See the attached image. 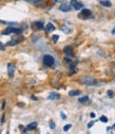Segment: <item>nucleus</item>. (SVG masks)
<instances>
[{
  "label": "nucleus",
  "instance_id": "1",
  "mask_svg": "<svg viewBox=\"0 0 115 134\" xmlns=\"http://www.w3.org/2000/svg\"><path fill=\"white\" fill-rule=\"evenodd\" d=\"M11 33H15V34H21L22 33V29L20 28H13V27H9V28H6L4 31L2 32L3 35H9Z\"/></svg>",
  "mask_w": 115,
  "mask_h": 134
},
{
  "label": "nucleus",
  "instance_id": "2",
  "mask_svg": "<svg viewBox=\"0 0 115 134\" xmlns=\"http://www.w3.org/2000/svg\"><path fill=\"white\" fill-rule=\"evenodd\" d=\"M80 81H81V83H84L86 85H95V84H97V81L95 80L94 78H91V77H82L80 79Z\"/></svg>",
  "mask_w": 115,
  "mask_h": 134
},
{
  "label": "nucleus",
  "instance_id": "3",
  "mask_svg": "<svg viewBox=\"0 0 115 134\" xmlns=\"http://www.w3.org/2000/svg\"><path fill=\"white\" fill-rule=\"evenodd\" d=\"M90 17H92V12L88 9L81 10V12L78 14V18H80V19H88Z\"/></svg>",
  "mask_w": 115,
  "mask_h": 134
},
{
  "label": "nucleus",
  "instance_id": "4",
  "mask_svg": "<svg viewBox=\"0 0 115 134\" xmlns=\"http://www.w3.org/2000/svg\"><path fill=\"white\" fill-rule=\"evenodd\" d=\"M43 63H45L46 66H49V67L53 66V65H54V63H55L54 58H53L52 56H49V54H46V56L43 57Z\"/></svg>",
  "mask_w": 115,
  "mask_h": 134
},
{
  "label": "nucleus",
  "instance_id": "5",
  "mask_svg": "<svg viewBox=\"0 0 115 134\" xmlns=\"http://www.w3.org/2000/svg\"><path fill=\"white\" fill-rule=\"evenodd\" d=\"M70 5L72 6V9L73 10H80L84 7V4H82L81 2H79L77 1V0H71V2H70Z\"/></svg>",
  "mask_w": 115,
  "mask_h": 134
},
{
  "label": "nucleus",
  "instance_id": "6",
  "mask_svg": "<svg viewBox=\"0 0 115 134\" xmlns=\"http://www.w3.org/2000/svg\"><path fill=\"white\" fill-rule=\"evenodd\" d=\"M14 72H15V65L13 64V63L7 64V73H9V76L11 78L14 77Z\"/></svg>",
  "mask_w": 115,
  "mask_h": 134
},
{
  "label": "nucleus",
  "instance_id": "7",
  "mask_svg": "<svg viewBox=\"0 0 115 134\" xmlns=\"http://www.w3.org/2000/svg\"><path fill=\"white\" fill-rule=\"evenodd\" d=\"M25 1L32 3V4L36 5V6H43L45 5V1L43 0H25Z\"/></svg>",
  "mask_w": 115,
  "mask_h": 134
},
{
  "label": "nucleus",
  "instance_id": "8",
  "mask_svg": "<svg viewBox=\"0 0 115 134\" xmlns=\"http://www.w3.org/2000/svg\"><path fill=\"white\" fill-rule=\"evenodd\" d=\"M59 10L62 11V12H70L71 10H72V6L67 4V3H63V4H61L60 6H59Z\"/></svg>",
  "mask_w": 115,
  "mask_h": 134
},
{
  "label": "nucleus",
  "instance_id": "9",
  "mask_svg": "<svg viewBox=\"0 0 115 134\" xmlns=\"http://www.w3.org/2000/svg\"><path fill=\"white\" fill-rule=\"evenodd\" d=\"M59 98H60V95L57 93H52L49 95V99H51V100H58Z\"/></svg>",
  "mask_w": 115,
  "mask_h": 134
},
{
  "label": "nucleus",
  "instance_id": "10",
  "mask_svg": "<svg viewBox=\"0 0 115 134\" xmlns=\"http://www.w3.org/2000/svg\"><path fill=\"white\" fill-rule=\"evenodd\" d=\"M54 30H55V27H54L53 23L49 22V23H47V25L46 26V32H52V31H54Z\"/></svg>",
  "mask_w": 115,
  "mask_h": 134
},
{
  "label": "nucleus",
  "instance_id": "11",
  "mask_svg": "<svg viewBox=\"0 0 115 134\" xmlns=\"http://www.w3.org/2000/svg\"><path fill=\"white\" fill-rule=\"evenodd\" d=\"M63 52H65V54L66 56H70V57H72V48H71V47H66L65 49H63Z\"/></svg>",
  "mask_w": 115,
  "mask_h": 134
},
{
  "label": "nucleus",
  "instance_id": "12",
  "mask_svg": "<svg viewBox=\"0 0 115 134\" xmlns=\"http://www.w3.org/2000/svg\"><path fill=\"white\" fill-rule=\"evenodd\" d=\"M36 127H37V123H32V124L26 126V130L27 131H31V130H34Z\"/></svg>",
  "mask_w": 115,
  "mask_h": 134
},
{
  "label": "nucleus",
  "instance_id": "13",
  "mask_svg": "<svg viewBox=\"0 0 115 134\" xmlns=\"http://www.w3.org/2000/svg\"><path fill=\"white\" fill-rule=\"evenodd\" d=\"M100 4L102 5V6H106V7H110L111 5V2L110 1H108V0H101L100 1Z\"/></svg>",
  "mask_w": 115,
  "mask_h": 134
},
{
  "label": "nucleus",
  "instance_id": "14",
  "mask_svg": "<svg viewBox=\"0 0 115 134\" xmlns=\"http://www.w3.org/2000/svg\"><path fill=\"white\" fill-rule=\"evenodd\" d=\"M34 26L36 27V28H37L38 30H42L43 28H45V26H43V23H42V22H40V21L35 22V23H34Z\"/></svg>",
  "mask_w": 115,
  "mask_h": 134
},
{
  "label": "nucleus",
  "instance_id": "15",
  "mask_svg": "<svg viewBox=\"0 0 115 134\" xmlns=\"http://www.w3.org/2000/svg\"><path fill=\"white\" fill-rule=\"evenodd\" d=\"M88 100H89V97H88V96H85V97L79 98V99H78V102H79V103H84V102H87Z\"/></svg>",
  "mask_w": 115,
  "mask_h": 134
},
{
  "label": "nucleus",
  "instance_id": "16",
  "mask_svg": "<svg viewBox=\"0 0 115 134\" xmlns=\"http://www.w3.org/2000/svg\"><path fill=\"white\" fill-rule=\"evenodd\" d=\"M70 96H77V95H80V90H71L69 93Z\"/></svg>",
  "mask_w": 115,
  "mask_h": 134
},
{
  "label": "nucleus",
  "instance_id": "17",
  "mask_svg": "<svg viewBox=\"0 0 115 134\" xmlns=\"http://www.w3.org/2000/svg\"><path fill=\"white\" fill-rule=\"evenodd\" d=\"M18 39H14V41H12V42H9L6 44V46H14V45H16V44H18Z\"/></svg>",
  "mask_w": 115,
  "mask_h": 134
},
{
  "label": "nucleus",
  "instance_id": "18",
  "mask_svg": "<svg viewBox=\"0 0 115 134\" xmlns=\"http://www.w3.org/2000/svg\"><path fill=\"white\" fill-rule=\"evenodd\" d=\"M71 128H72V125H66L65 127H63V131H65V132H68Z\"/></svg>",
  "mask_w": 115,
  "mask_h": 134
},
{
  "label": "nucleus",
  "instance_id": "19",
  "mask_svg": "<svg viewBox=\"0 0 115 134\" xmlns=\"http://www.w3.org/2000/svg\"><path fill=\"white\" fill-rule=\"evenodd\" d=\"M99 120L101 121V123H108V118H107L106 116H101L99 118Z\"/></svg>",
  "mask_w": 115,
  "mask_h": 134
},
{
  "label": "nucleus",
  "instance_id": "20",
  "mask_svg": "<svg viewBox=\"0 0 115 134\" xmlns=\"http://www.w3.org/2000/svg\"><path fill=\"white\" fill-rule=\"evenodd\" d=\"M55 127H56V125H55L54 121H50V128L51 129H55Z\"/></svg>",
  "mask_w": 115,
  "mask_h": 134
},
{
  "label": "nucleus",
  "instance_id": "21",
  "mask_svg": "<svg viewBox=\"0 0 115 134\" xmlns=\"http://www.w3.org/2000/svg\"><path fill=\"white\" fill-rule=\"evenodd\" d=\"M108 96H109L110 98H113V97H114V93L112 92V90H108Z\"/></svg>",
  "mask_w": 115,
  "mask_h": 134
},
{
  "label": "nucleus",
  "instance_id": "22",
  "mask_svg": "<svg viewBox=\"0 0 115 134\" xmlns=\"http://www.w3.org/2000/svg\"><path fill=\"white\" fill-rule=\"evenodd\" d=\"M0 50H2V51H4V50H5V47L3 46V44H2L1 42H0Z\"/></svg>",
  "mask_w": 115,
  "mask_h": 134
},
{
  "label": "nucleus",
  "instance_id": "23",
  "mask_svg": "<svg viewBox=\"0 0 115 134\" xmlns=\"http://www.w3.org/2000/svg\"><path fill=\"white\" fill-rule=\"evenodd\" d=\"M58 38H59L58 35H53V41H54V42H57Z\"/></svg>",
  "mask_w": 115,
  "mask_h": 134
},
{
  "label": "nucleus",
  "instance_id": "24",
  "mask_svg": "<svg viewBox=\"0 0 115 134\" xmlns=\"http://www.w3.org/2000/svg\"><path fill=\"white\" fill-rule=\"evenodd\" d=\"M60 115L62 117V119H66V118H67V116L65 115V113H63V112H60Z\"/></svg>",
  "mask_w": 115,
  "mask_h": 134
},
{
  "label": "nucleus",
  "instance_id": "25",
  "mask_svg": "<svg viewBox=\"0 0 115 134\" xmlns=\"http://www.w3.org/2000/svg\"><path fill=\"white\" fill-rule=\"evenodd\" d=\"M93 125H94V123H93V121H92V123H90V124L88 125V128L90 129V128H91V127H92V126H93Z\"/></svg>",
  "mask_w": 115,
  "mask_h": 134
},
{
  "label": "nucleus",
  "instance_id": "26",
  "mask_svg": "<svg viewBox=\"0 0 115 134\" xmlns=\"http://www.w3.org/2000/svg\"><path fill=\"white\" fill-rule=\"evenodd\" d=\"M90 116L92 117V118H94V117H95V114H94V113H91V114H90Z\"/></svg>",
  "mask_w": 115,
  "mask_h": 134
},
{
  "label": "nucleus",
  "instance_id": "27",
  "mask_svg": "<svg viewBox=\"0 0 115 134\" xmlns=\"http://www.w3.org/2000/svg\"><path fill=\"white\" fill-rule=\"evenodd\" d=\"M111 32H112V34H115V27L112 29V31H111Z\"/></svg>",
  "mask_w": 115,
  "mask_h": 134
},
{
  "label": "nucleus",
  "instance_id": "28",
  "mask_svg": "<svg viewBox=\"0 0 115 134\" xmlns=\"http://www.w3.org/2000/svg\"><path fill=\"white\" fill-rule=\"evenodd\" d=\"M6 134H10V133H9V132H6Z\"/></svg>",
  "mask_w": 115,
  "mask_h": 134
},
{
  "label": "nucleus",
  "instance_id": "29",
  "mask_svg": "<svg viewBox=\"0 0 115 134\" xmlns=\"http://www.w3.org/2000/svg\"><path fill=\"white\" fill-rule=\"evenodd\" d=\"M114 81H115V79H114Z\"/></svg>",
  "mask_w": 115,
  "mask_h": 134
}]
</instances>
